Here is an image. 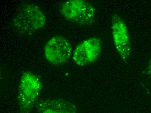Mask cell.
<instances>
[{"instance_id":"cell-2","label":"cell","mask_w":151,"mask_h":113,"mask_svg":"<svg viewBox=\"0 0 151 113\" xmlns=\"http://www.w3.org/2000/svg\"><path fill=\"white\" fill-rule=\"evenodd\" d=\"M42 88L40 79L32 72H25L20 80L17 101L21 113H30L36 105Z\"/></svg>"},{"instance_id":"cell-1","label":"cell","mask_w":151,"mask_h":113,"mask_svg":"<svg viewBox=\"0 0 151 113\" xmlns=\"http://www.w3.org/2000/svg\"><path fill=\"white\" fill-rule=\"evenodd\" d=\"M46 22V17L43 12L33 4L22 5L13 18V24L16 31L25 35H31L42 29Z\"/></svg>"},{"instance_id":"cell-5","label":"cell","mask_w":151,"mask_h":113,"mask_svg":"<svg viewBox=\"0 0 151 113\" xmlns=\"http://www.w3.org/2000/svg\"><path fill=\"white\" fill-rule=\"evenodd\" d=\"M102 51V42L98 37H93L84 40L76 48L73 58L75 64L85 66L95 62Z\"/></svg>"},{"instance_id":"cell-8","label":"cell","mask_w":151,"mask_h":113,"mask_svg":"<svg viewBox=\"0 0 151 113\" xmlns=\"http://www.w3.org/2000/svg\"><path fill=\"white\" fill-rule=\"evenodd\" d=\"M145 73L148 78L151 81V58L145 69Z\"/></svg>"},{"instance_id":"cell-4","label":"cell","mask_w":151,"mask_h":113,"mask_svg":"<svg viewBox=\"0 0 151 113\" xmlns=\"http://www.w3.org/2000/svg\"><path fill=\"white\" fill-rule=\"evenodd\" d=\"M46 60L55 65H63L71 56L72 48L68 39L57 35L48 40L44 49Z\"/></svg>"},{"instance_id":"cell-6","label":"cell","mask_w":151,"mask_h":113,"mask_svg":"<svg viewBox=\"0 0 151 113\" xmlns=\"http://www.w3.org/2000/svg\"><path fill=\"white\" fill-rule=\"evenodd\" d=\"M113 43L122 58L126 61L131 55V45L127 25L122 17L114 14L112 18Z\"/></svg>"},{"instance_id":"cell-3","label":"cell","mask_w":151,"mask_h":113,"mask_svg":"<svg viewBox=\"0 0 151 113\" xmlns=\"http://www.w3.org/2000/svg\"><path fill=\"white\" fill-rule=\"evenodd\" d=\"M60 11L66 20L80 25L92 24L95 19V8L84 0L65 1L61 4Z\"/></svg>"},{"instance_id":"cell-7","label":"cell","mask_w":151,"mask_h":113,"mask_svg":"<svg viewBox=\"0 0 151 113\" xmlns=\"http://www.w3.org/2000/svg\"><path fill=\"white\" fill-rule=\"evenodd\" d=\"M38 113H77L74 104L63 99H47L38 101L36 104Z\"/></svg>"}]
</instances>
